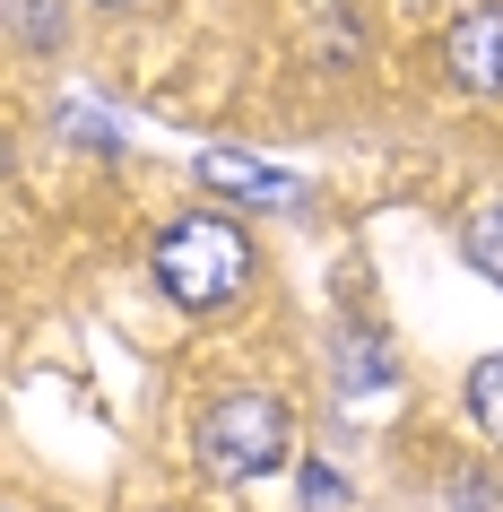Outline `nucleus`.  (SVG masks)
<instances>
[{
	"label": "nucleus",
	"instance_id": "nucleus-1",
	"mask_svg": "<svg viewBox=\"0 0 503 512\" xmlns=\"http://www.w3.org/2000/svg\"><path fill=\"white\" fill-rule=\"evenodd\" d=\"M243 270H252V243H243V226H226V217H183V226H165V243H157L165 296L191 304V313L226 304L243 287Z\"/></svg>",
	"mask_w": 503,
	"mask_h": 512
},
{
	"label": "nucleus",
	"instance_id": "nucleus-6",
	"mask_svg": "<svg viewBox=\"0 0 503 512\" xmlns=\"http://www.w3.org/2000/svg\"><path fill=\"white\" fill-rule=\"evenodd\" d=\"M460 243H469V261H477V270H486V278L503 287V209L469 217V235H460Z\"/></svg>",
	"mask_w": 503,
	"mask_h": 512
},
{
	"label": "nucleus",
	"instance_id": "nucleus-7",
	"mask_svg": "<svg viewBox=\"0 0 503 512\" xmlns=\"http://www.w3.org/2000/svg\"><path fill=\"white\" fill-rule=\"evenodd\" d=\"M304 504H313V512H339V504H347V478H330V469H304Z\"/></svg>",
	"mask_w": 503,
	"mask_h": 512
},
{
	"label": "nucleus",
	"instance_id": "nucleus-2",
	"mask_svg": "<svg viewBox=\"0 0 503 512\" xmlns=\"http://www.w3.org/2000/svg\"><path fill=\"white\" fill-rule=\"evenodd\" d=\"M200 452H209L217 478H252L269 460H287V408L269 400V391H235V400H217L200 417Z\"/></svg>",
	"mask_w": 503,
	"mask_h": 512
},
{
	"label": "nucleus",
	"instance_id": "nucleus-5",
	"mask_svg": "<svg viewBox=\"0 0 503 512\" xmlns=\"http://www.w3.org/2000/svg\"><path fill=\"white\" fill-rule=\"evenodd\" d=\"M469 408H477V426L503 443V356H486V365L469 374Z\"/></svg>",
	"mask_w": 503,
	"mask_h": 512
},
{
	"label": "nucleus",
	"instance_id": "nucleus-3",
	"mask_svg": "<svg viewBox=\"0 0 503 512\" xmlns=\"http://www.w3.org/2000/svg\"><path fill=\"white\" fill-rule=\"evenodd\" d=\"M451 79L460 87H477V96H495L503 87V9H469L460 27H451Z\"/></svg>",
	"mask_w": 503,
	"mask_h": 512
},
{
	"label": "nucleus",
	"instance_id": "nucleus-4",
	"mask_svg": "<svg viewBox=\"0 0 503 512\" xmlns=\"http://www.w3.org/2000/svg\"><path fill=\"white\" fill-rule=\"evenodd\" d=\"M200 183L235 191V200H252V209H278V200H295V174H287V165L235 157V148H200Z\"/></svg>",
	"mask_w": 503,
	"mask_h": 512
}]
</instances>
